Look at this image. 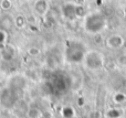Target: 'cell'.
<instances>
[{
    "instance_id": "6da1fadb",
    "label": "cell",
    "mask_w": 126,
    "mask_h": 118,
    "mask_svg": "<svg viewBox=\"0 0 126 118\" xmlns=\"http://www.w3.org/2000/svg\"><path fill=\"white\" fill-rule=\"evenodd\" d=\"M109 19L102 12H90L83 18V29L90 35H96L106 30Z\"/></svg>"
},
{
    "instance_id": "7a4b0ae2",
    "label": "cell",
    "mask_w": 126,
    "mask_h": 118,
    "mask_svg": "<svg viewBox=\"0 0 126 118\" xmlns=\"http://www.w3.org/2000/svg\"><path fill=\"white\" fill-rule=\"evenodd\" d=\"M89 49L83 42L79 40H69L66 41L63 51V60L65 63L75 65L83 62L85 53Z\"/></svg>"
},
{
    "instance_id": "3957f363",
    "label": "cell",
    "mask_w": 126,
    "mask_h": 118,
    "mask_svg": "<svg viewBox=\"0 0 126 118\" xmlns=\"http://www.w3.org/2000/svg\"><path fill=\"white\" fill-rule=\"evenodd\" d=\"M85 70L90 72H97L105 66V56L97 50H87L82 62Z\"/></svg>"
},
{
    "instance_id": "277c9868",
    "label": "cell",
    "mask_w": 126,
    "mask_h": 118,
    "mask_svg": "<svg viewBox=\"0 0 126 118\" xmlns=\"http://www.w3.org/2000/svg\"><path fill=\"white\" fill-rule=\"evenodd\" d=\"M62 17L66 21H75L80 18H84L86 15V10L83 6L75 3L74 1L64 2L61 7Z\"/></svg>"
},
{
    "instance_id": "5b68a950",
    "label": "cell",
    "mask_w": 126,
    "mask_h": 118,
    "mask_svg": "<svg viewBox=\"0 0 126 118\" xmlns=\"http://www.w3.org/2000/svg\"><path fill=\"white\" fill-rule=\"evenodd\" d=\"M125 43V38L122 34H118V33L111 34L105 39V45H106V48L111 49V50H120V49L124 48Z\"/></svg>"
},
{
    "instance_id": "8992f818",
    "label": "cell",
    "mask_w": 126,
    "mask_h": 118,
    "mask_svg": "<svg viewBox=\"0 0 126 118\" xmlns=\"http://www.w3.org/2000/svg\"><path fill=\"white\" fill-rule=\"evenodd\" d=\"M33 11L38 17H46L50 11V3L48 0H35L33 4Z\"/></svg>"
},
{
    "instance_id": "52a82bcc",
    "label": "cell",
    "mask_w": 126,
    "mask_h": 118,
    "mask_svg": "<svg viewBox=\"0 0 126 118\" xmlns=\"http://www.w3.org/2000/svg\"><path fill=\"white\" fill-rule=\"evenodd\" d=\"M0 52H1V59L6 62H11L17 55L16 48L12 44H8V43L0 50Z\"/></svg>"
},
{
    "instance_id": "ba28073f",
    "label": "cell",
    "mask_w": 126,
    "mask_h": 118,
    "mask_svg": "<svg viewBox=\"0 0 126 118\" xmlns=\"http://www.w3.org/2000/svg\"><path fill=\"white\" fill-rule=\"evenodd\" d=\"M0 24H1V29H3V30L7 31V30L11 29L13 26H15V19L9 14H4V15L1 17Z\"/></svg>"
},
{
    "instance_id": "9c48e42d",
    "label": "cell",
    "mask_w": 126,
    "mask_h": 118,
    "mask_svg": "<svg viewBox=\"0 0 126 118\" xmlns=\"http://www.w3.org/2000/svg\"><path fill=\"white\" fill-rule=\"evenodd\" d=\"M113 102L115 104H117V105H122V104H124L126 102V93L121 92V91L116 92L115 94L113 95Z\"/></svg>"
},
{
    "instance_id": "30bf717a",
    "label": "cell",
    "mask_w": 126,
    "mask_h": 118,
    "mask_svg": "<svg viewBox=\"0 0 126 118\" xmlns=\"http://www.w3.org/2000/svg\"><path fill=\"white\" fill-rule=\"evenodd\" d=\"M28 21H27V18L22 14H19L15 18V26L17 29H23L27 26Z\"/></svg>"
},
{
    "instance_id": "8fae6325",
    "label": "cell",
    "mask_w": 126,
    "mask_h": 118,
    "mask_svg": "<svg viewBox=\"0 0 126 118\" xmlns=\"http://www.w3.org/2000/svg\"><path fill=\"white\" fill-rule=\"evenodd\" d=\"M61 115L63 118H73L74 115H75V110L71 106H65V107L62 108Z\"/></svg>"
},
{
    "instance_id": "7c38bea8",
    "label": "cell",
    "mask_w": 126,
    "mask_h": 118,
    "mask_svg": "<svg viewBox=\"0 0 126 118\" xmlns=\"http://www.w3.org/2000/svg\"><path fill=\"white\" fill-rule=\"evenodd\" d=\"M28 118H42V112L37 107H31L27 113Z\"/></svg>"
},
{
    "instance_id": "4fadbf2b",
    "label": "cell",
    "mask_w": 126,
    "mask_h": 118,
    "mask_svg": "<svg viewBox=\"0 0 126 118\" xmlns=\"http://www.w3.org/2000/svg\"><path fill=\"white\" fill-rule=\"evenodd\" d=\"M115 64L121 68H126V53H122L116 57Z\"/></svg>"
},
{
    "instance_id": "5bb4252c",
    "label": "cell",
    "mask_w": 126,
    "mask_h": 118,
    "mask_svg": "<svg viewBox=\"0 0 126 118\" xmlns=\"http://www.w3.org/2000/svg\"><path fill=\"white\" fill-rule=\"evenodd\" d=\"M27 53H28V55L31 56V57H38L40 54H41V50H40L38 46L32 45L27 50Z\"/></svg>"
},
{
    "instance_id": "9a60e30c",
    "label": "cell",
    "mask_w": 126,
    "mask_h": 118,
    "mask_svg": "<svg viewBox=\"0 0 126 118\" xmlns=\"http://www.w3.org/2000/svg\"><path fill=\"white\" fill-rule=\"evenodd\" d=\"M106 117L109 118H121L122 117V112L118 108H111L106 113Z\"/></svg>"
},
{
    "instance_id": "2e32d148",
    "label": "cell",
    "mask_w": 126,
    "mask_h": 118,
    "mask_svg": "<svg viewBox=\"0 0 126 118\" xmlns=\"http://www.w3.org/2000/svg\"><path fill=\"white\" fill-rule=\"evenodd\" d=\"M7 38H8L7 31L0 28V50L7 44Z\"/></svg>"
},
{
    "instance_id": "e0dca14e",
    "label": "cell",
    "mask_w": 126,
    "mask_h": 118,
    "mask_svg": "<svg viewBox=\"0 0 126 118\" xmlns=\"http://www.w3.org/2000/svg\"><path fill=\"white\" fill-rule=\"evenodd\" d=\"M0 8L2 10H9L11 8V0H2L1 4H0Z\"/></svg>"
},
{
    "instance_id": "ac0fdd59",
    "label": "cell",
    "mask_w": 126,
    "mask_h": 118,
    "mask_svg": "<svg viewBox=\"0 0 126 118\" xmlns=\"http://www.w3.org/2000/svg\"><path fill=\"white\" fill-rule=\"evenodd\" d=\"M65 2H70V1H74V0H64Z\"/></svg>"
},
{
    "instance_id": "d6986e66",
    "label": "cell",
    "mask_w": 126,
    "mask_h": 118,
    "mask_svg": "<svg viewBox=\"0 0 126 118\" xmlns=\"http://www.w3.org/2000/svg\"><path fill=\"white\" fill-rule=\"evenodd\" d=\"M28 1H35V0H28Z\"/></svg>"
}]
</instances>
